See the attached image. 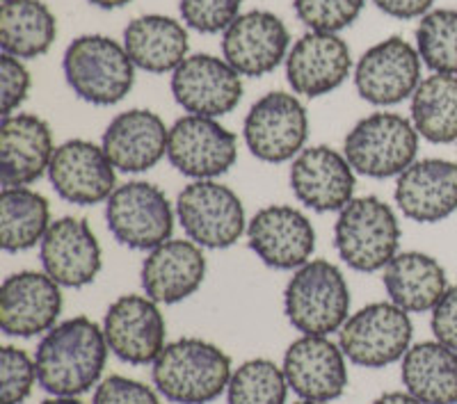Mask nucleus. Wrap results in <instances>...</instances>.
<instances>
[{
  "mask_svg": "<svg viewBox=\"0 0 457 404\" xmlns=\"http://www.w3.org/2000/svg\"><path fill=\"white\" fill-rule=\"evenodd\" d=\"M108 352L104 326L85 316L69 317L46 332L37 348V383L51 395L79 398L101 383Z\"/></svg>",
  "mask_w": 457,
  "mask_h": 404,
  "instance_id": "f257e3e1",
  "label": "nucleus"
},
{
  "mask_svg": "<svg viewBox=\"0 0 457 404\" xmlns=\"http://www.w3.org/2000/svg\"><path fill=\"white\" fill-rule=\"evenodd\" d=\"M154 386L174 404H211L228 389L231 359L224 350L202 338L167 342L151 363Z\"/></svg>",
  "mask_w": 457,
  "mask_h": 404,
  "instance_id": "f03ea898",
  "label": "nucleus"
},
{
  "mask_svg": "<svg viewBox=\"0 0 457 404\" xmlns=\"http://www.w3.org/2000/svg\"><path fill=\"white\" fill-rule=\"evenodd\" d=\"M284 313L302 336H329L350 313V288L341 269L316 259L295 269L286 284Z\"/></svg>",
  "mask_w": 457,
  "mask_h": 404,
  "instance_id": "7ed1b4c3",
  "label": "nucleus"
},
{
  "mask_svg": "<svg viewBox=\"0 0 457 404\" xmlns=\"http://www.w3.org/2000/svg\"><path fill=\"white\" fill-rule=\"evenodd\" d=\"M64 78L73 94L92 105H114L136 83V64L126 48L105 35H83L64 51Z\"/></svg>",
  "mask_w": 457,
  "mask_h": 404,
  "instance_id": "20e7f679",
  "label": "nucleus"
},
{
  "mask_svg": "<svg viewBox=\"0 0 457 404\" xmlns=\"http://www.w3.org/2000/svg\"><path fill=\"white\" fill-rule=\"evenodd\" d=\"M334 244L341 260L357 272H379L400 247V224L394 208L379 197H354L338 210Z\"/></svg>",
  "mask_w": 457,
  "mask_h": 404,
  "instance_id": "39448f33",
  "label": "nucleus"
},
{
  "mask_svg": "<svg viewBox=\"0 0 457 404\" xmlns=\"http://www.w3.org/2000/svg\"><path fill=\"white\" fill-rule=\"evenodd\" d=\"M419 137L414 124L403 114L375 112L357 121L345 135L343 153L361 177H400L416 162Z\"/></svg>",
  "mask_w": 457,
  "mask_h": 404,
  "instance_id": "423d86ee",
  "label": "nucleus"
},
{
  "mask_svg": "<svg viewBox=\"0 0 457 404\" xmlns=\"http://www.w3.org/2000/svg\"><path fill=\"white\" fill-rule=\"evenodd\" d=\"M410 313L394 301H375L359 309L338 329V345L354 366L361 368H386L403 361L411 348Z\"/></svg>",
  "mask_w": 457,
  "mask_h": 404,
  "instance_id": "0eeeda50",
  "label": "nucleus"
},
{
  "mask_svg": "<svg viewBox=\"0 0 457 404\" xmlns=\"http://www.w3.org/2000/svg\"><path fill=\"white\" fill-rule=\"evenodd\" d=\"M108 231L120 244L136 251L156 249L171 240L174 210L165 192L154 183L129 181L105 202Z\"/></svg>",
  "mask_w": 457,
  "mask_h": 404,
  "instance_id": "6e6552de",
  "label": "nucleus"
},
{
  "mask_svg": "<svg viewBox=\"0 0 457 404\" xmlns=\"http://www.w3.org/2000/svg\"><path fill=\"white\" fill-rule=\"evenodd\" d=\"M177 218L187 240L204 249L234 247L247 231L240 197L215 178L183 187L177 199Z\"/></svg>",
  "mask_w": 457,
  "mask_h": 404,
  "instance_id": "1a4fd4ad",
  "label": "nucleus"
},
{
  "mask_svg": "<svg viewBox=\"0 0 457 404\" xmlns=\"http://www.w3.org/2000/svg\"><path fill=\"white\" fill-rule=\"evenodd\" d=\"M243 135L250 153L261 162L295 161L309 137L307 108L293 94H265L245 117Z\"/></svg>",
  "mask_w": 457,
  "mask_h": 404,
  "instance_id": "9d476101",
  "label": "nucleus"
},
{
  "mask_svg": "<svg viewBox=\"0 0 457 404\" xmlns=\"http://www.w3.org/2000/svg\"><path fill=\"white\" fill-rule=\"evenodd\" d=\"M238 158V137L220 121L186 114L174 121L167 142V161L195 181H213L227 174Z\"/></svg>",
  "mask_w": 457,
  "mask_h": 404,
  "instance_id": "9b49d317",
  "label": "nucleus"
},
{
  "mask_svg": "<svg viewBox=\"0 0 457 404\" xmlns=\"http://www.w3.org/2000/svg\"><path fill=\"white\" fill-rule=\"evenodd\" d=\"M101 326L110 352L130 366L154 363L167 345L165 317L158 301L146 295H121L114 300Z\"/></svg>",
  "mask_w": 457,
  "mask_h": 404,
  "instance_id": "f8f14e48",
  "label": "nucleus"
},
{
  "mask_svg": "<svg viewBox=\"0 0 457 404\" xmlns=\"http://www.w3.org/2000/svg\"><path fill=\"white\" fill-rule=\"evenodd\" d=\"M171 94L186 112L215 120L238 108L243 80L227 60L199 53L186 57L171 73Z\"/></svg>",
  "mask_w": 457,
  "mask_h": 404,
  "instance_id": "ddd939ff",
  "label": "nucleus"
},
{
  "mask_svg": "<svg viewBox=\"0 0 457 404\" xmlns=\"http://www.w3.org/2000/svg\"><path fill=\"white\" fill-rule=\"evenodd\" d=\"M62 285L46 272L23 269L0 285V329L12 338L51 332L62 313Z\"/></svg>",
  "mask_w": 457,
  "mask_h": 404,
  "instance_id": "4468645a",
  "label": "nucleus"
},
{
  "mask_svg": "<svg viewBox=\"0 0 457 404\" xmlns=\"http://www.w3.org/2000/svg\"><path fill=\"white\" fill-rule=\"evenodd\" d=\"M421 85V55L400 37H389L361 55L354 69L359 96L373 105H395Z\"/></svg>",
  "mask_w": 457,
  "mask_h": 404,
  "instance_id": "2eb2a0df",
  "label": "nucleus"
},
{
  "mask_svg": "<svg viewBox=\"0 0 457 404\" xmlns=\"http://www.w3.org/2000/svg\"><path fill=\"white\" fill-rule=\"evenodd\" d=\"M53 190L76 206L108 202L117 190V174L104 146L89 140H67L55 146L48 165Z\"/></svg>",
  "mask_w": 457,
  "mask_h": 404,
  "instance_id": "dca6fc26",
  "label": "nucleus"
},
{
  "mask_svg": "<svg viewBox=\"0 0 457 404\" xmlns=\"http://www.w3.org/2000/svg\"><path fill=\"white\" fill-rule=\"evenodd\" d=\"M288 389L302 400L332 402L348 389V361L341 345L328 336H302L284 354Z\"/></svg>",
  "mask_w": 457,
  "mask_h": 404,
  "instance_id": "f3484780",
  "label": "nucleus"
},
{
  "mask_svg": "<svg viewBox=\"0 0 457 404\" xmlns=\"http://www.w3.org/2000/svg\"><path fill=\"white\" fill-rule=\"evenodd\" d=\"M357 171L348 162L345 153L325 144L309 146L293 161L291 190L300 203L316 213L343 210L354 199Z\"/></svg>",
  "mask_w": 457,
  "mask_h": 404,
  "instance_id": "a211bd4d",
  "label": "nucleus"
},
{
  "mask_svg": "<svg viewBox=\"0 0 457 404\" xmlns=\"http://www.w3.org/2000/svg\"><path fill=\"white\" fill-rule=\"evenodd\" d=\"M247 243L256 259L272 269H297L309 263L316 249V231L302 210L268 206L247 224Z\"/></svg>",
  "mask_w": 457,
  "mask_h": 404,
  "instance_id": "6ab92c4d",
  "label": "nucleus"
},
{
  "mask_svg": "<svg viewBox=\"0 0 457 404\" xmlns=\"http://www.w3.org/2000/svg\"><path fill=\"white\" fill-rule=\"evenodd\" d=\"M291 35L279 16L265 10H252L240 14L224 30L222 53L240 76L261 78L275 71L288 53Z\"/></svg>",
  "mask_w": 457,
  "mask_h": 404,
  "instance_id": "aec40b11",
  "label": "nucleus"
},
{
  "mask_svg": "<svg viewBox=\"0 0 457 404\" xmlns=\"http://www.w3.org/2000/svg\"><path fill=\"white\" fill-rule=\"evenodd\" d=\"M44 272L62 288H85L101 272L104 254L92 227L83 218H60L39 243Z\"/></svg>",
  "mask_w": 457,
  "mask_h": 404,
  "instance_id": "412c9836",
  "label": "nucleus"
},
{
  "mask_svg": "<svg viewBox=\"0 0 457 404\" xmlns=\"http://www.w3.org/2000/svg\"><path fill=\"white\" fill-rule=\"evenodd\" d=\"M353 69L350 46L332 32H307L286 57V78L293 92L318 99L345 83Z\"/></svg>",
  "mask_w": 457,
  "mask_h": 404,
  "instance_id": "4be33fe9",
  "label": "nucleus"
},
{
  "mask_svg": "<svg viewBox=\"0 0 457 404\" xmlns=\"http://www.w3.org/2000/svg\"><path fill=\"white\" fill-rule=\"evenodd\" d=\"M55 153L51 126L30 112L3 117L0 124V186L28 187L48 174Z\"/></svg>",
  "mask_w": 457,
  "mask_h": 404,
  "instance_id": "5701e85b",
  "label": "nucleus"
},
{
  "mask_svg": "<svg viewBox=\"0 0 457 404\" xmlns=\"http://www.w3.org/2000/svg\"><path fill=\"white\" fill-rule=\"evenodd\" d=\"M395 203L407 219L436 224L457 210V162L423 158L395 181Z\"/></svg>",
  "mask_w": 457,
  "mask_h": 404,
  "instance_id": "b1692460",
  "label": "nucleus"
},
{
  "mask_svg": "<svg viewBox=\"0 0 457 404\" xmlns=\"http://www.w3.org/2000/svg\"><path fill=\"white\" fill-rule=\"evenodd\" d=\"M142 291L158 304H179L202 288L206 276L204 247L193 240H167L142 263Z\"/></svg>",
  "mask_w": 457,
  "mask_h": 404,
  "instance_id": "393cba45",
  "label": "nucleus"
},
{
  "mask_svg": "<svg viewBox=\"0 0 457 404\" xmlns=\"http://www.w3.org/2000/svg\"><path fill=\"white\" fill-rule=\"evenodd\" d=\"M170 128L151 110H129L117 114L104 133L101 146L114 169L126 174L149 171L167 156Z\"/></svg>",
  "mask_w": 457,
  "mask_h": 404,
  "instance_id": "a878e982",
  "label": "nucleus"
},
{
  "mask_svg": "<svg viewBox=\"0 0 457 404\" xmlns=\"http://www.w3.org/2000/svg\"><path fill=\"white\" fill-rule=\"evenodd\" d=\"M382 272L389 300L407 313L432 311L448 291L444 265L423 251H398Z\"/></svg>",
  "mask_w": 457,
  "mask_h": 404,
  "instance_id": "bb28decb",
  "label": "nucleus"
},
{
  "mask_svg": "<svg viewBox=\"0 0 457 404\" xmlns=\"http://www.w3.org/2000/svg\"><path fill=\"white\" fill-rule=\"evenodd\" d=\"M187 30L170 16H137L124 30L126 53L142 71L174 73L187 57Z\"/></svg>",
  "mask_w": 457,
  "mask_h": 404,
  "instance_id": "cd10ccee",
  "label": "nucleus"
},
{
  "mask_svg": "<svg viewBox=\"0 0 457 404\" xmlns=\"http://www.w3.org/2000/svg\"><path fill=\"white\" fill-rule=\"evenodd\" d=\"M400 379L423 404H457V352L436 338L416 342L403 357Z\"/></svg>",
  "mask_w": 457,
  "mask_h": 404,
  "instance_id": "c85d7f7f",
  "label": "nucleus"
},
{
  "mask_svg": "<svg viewBox=\"0 0 457 404\" xmlns=\"http://www.w3.org/2000/svg\"><path fill=\"white\" fill-rule=\"evenodd\" d=\"M55 14L42 0H5L0 10V46L19 60H32L53 46Z\"/></svg>",
  "mask_w": 457,
  "mask_h": 404,
  "instance_id": "c756f323",
  "label": "nucleus"
},
{
  "mask_svg": "<svg viewBox=\"0 0 457 404\" xmlns=\"http://www.w3.org/2000/svg\"><path fill=\"white\" fill-rule=\"evenodd\" d=\"M48 199L32 187H3L0 192V247L19 254L42 243L51 227Z\"/></svg>",
  "mask_w": 457,
  "mask_h": 404,
  "instance_id": "7c9ffc66",
  "label": "nucleus"
},
{
  "mask_svg": "<svg viewBox=\"0 0 457 404\" xmlns=\"http://www.w3.org/2000/svg\"><path fill=\"white\" fill-rule=\"evenodd\" d=\"M411 124L432 144L457 142V76L435 73L411 94Z\"/></svg>",
  "mask_w": 457,
  "mask_h": 404,
  "instance_id": "2f4dec72",
  "label": "nucleus"
},
{
  "mask_svg": "<svg viewBox=\"0 0 457 404\" xmlns=\"http://www.w3.org/2000/svg\"><path fill=\"white\" fill-rule=\"evenodd\" d=\"M416 51L430 71L457 76V10H432L421 16Z\"/></svg>",
  "mask_w": 457,
  "mask_h": 404,
  "instance_id": "473e14b6",
  "label": "nucleus"
},
{
  "mask_svg": "<svg viewBox=\"0 0 457 404\" xmlns=\"http://www.w3.org/2000/svg\"><path fill=\"white\" fill-rule=\"evenodd\" d=\"M284 368L270 359H250L234 370L227 389L228 404H286Z\"/></svg>",
  "mask_w": 457,
  "mask_h": 404,
  "instance_id": "72a5a7b5",
  "label": "nucleus"
},
{
  "mask_svg": "<svg viewBox=\"0 0 457 404\" xmlns=\"http://www.w3.org/2000/svg\"><path fill=\"white\" fill-rule=\"evenodd\" d=\"M366 0H293L295 14L312 32H341L353 26Z\"/></svg>",
  "mask_w": 457,
  "mask_h": 404,
  "instance_id": "f704fd0d",
  "label": "nucleus"
},
{
  "mask_svg": "<svg viewBox=\"0 0 457 404\" xmlns=\"http://www.w3.org/2000/svg\"><path fill=\"white\" fill-rule=\"evenodd\" d=\"M37 382L35 359L21 348L5 345L0 350V400L3 404H23Z\"/></svg>",
  "mask_w": 457,
  "mask_h": 404,
  "instance_id": "c9c22d12",
  "label": "nucleus"
},
{
  "mask_svg": "<svg viewBox=\"0 0 457 404\" xmlns=\"http://www.w3.org/2000/svg\"><path fill=\"white\" fill-rule=\"evenodd\" d=\"M240 5L243 0H181L179 10L187 28L215 35L227 30L238 19Z\"/></svg>",
  "mask_w": 457,
  "mask_h": 404,
  "instance_id": "e433bc0d",
  "label": "nucleus"
},
{
  "mask_svg": "<svg viewBox=\"0 0 457 404\" xmlns=\"http://www.w3.org/2000/svg\"><path fill=\"white\" fill-rule=\"evenodd\" d=\"M92 404H161L151 386L124 375H110L94 391Z\"/></svg>",
  "mask_w": 457,
  "mask_h": 404,
  "instance_id": "4c0bfd02",
  "label": "nucleus"
},
{
  "mask_svg": "<svg viewBox=\"0 0 457 404\" xmlns=\"http://www.w3.org/2000/svg\"><path fill=\"white\" fill-rule=\"evenodd\" d=\"M0 87H3L0 112H3V117H10L28 99V92H30V71L23 67L19 57L3 53V57H0Z\"/></svg>",
  "mask_w": 457,
  "mask_h": 404,
  "instance_id": "58836bf2",
  "label": "nucleus"
},
{
  "mask_svg": "<svg viewBox=\"0 0 457 404\" xmlns=\"http://www.w3.org/2000/svg\"><path fill=\"white\" fill-rule=\"evenodd\" d=\"M432 334L439 342L457 352V285H448V291L432 309Z\"/></svg>",
  "mask_w": 457,
  "mask_h": 404,
  "instance_id": "ea45409f",
  "label": "nucleus"
},
{
  "mask_svg": "<svg viewBox=\"0 0 457 404\" xmlns=\"http://www.w3.org/2000/svg\"><path fill=\"white\" fill-rule=\"evenodd\" d=\"M373 3L375 7H378L379 12H385L386 16L410 21V19L426 16L435 0H373Z\"/></svg>",
  "mask_w": 457,
  "mask_h": 404,
  "instance_id": "a19ab883",
  "label": "nucleus"
},
{
  "mask_svg": "<svg viewBox=\"0 0 457 404\" xmlns=\"http://www.w3.org/2000/svg\"><path fill=\"white\" fill-rule=\"evenodd\" d=\"M370 404H423L421 400H416L414 395H410L405 391H391V393H382L379 398H375Z\"/></svg>",
  "mask_w": 457,
  "mask_h": 404,
  "instance_id": "79ce46f5",
  "label": "nucleus"
},
{
  "mask_svg": "<svg viewBox=\"0 0 457 404\" xmlns=\"http://www.w3.org/2000/svg\"><path fill=\"white\" fill-rule=\"evenodd\" d=\"M94 7H101V10H120V7L129 5L130 0H89Z\"/></svg>",
  "mask_w": 457,
  "mask_h": 404,
  "instance_id": "37998d69",
  "label": "nucleus"
},
{
  "mask_svg": "<svg viewBox=\"0 0 457 404\" xmlns=\"http://www.w3.org/2000/svg\"><path fill=\"white\" fill-rule=\"evenodd\" d=\"M42 404H85L80 398H69V395H53V398L44 400Z\"/></svg>",
  "mask_w": 457,
  "mask_h": 404,
  "instance_id": "c03bdc74",
  "label": "nucleus"
},
{
  "mask_svg": "<svg viewBox=\"0 0 457 404\" xmlns=\"http://www.w3.org/2000/svg\"><path fill=\"white\" fill-rule=\"evenodd\" d=\"M295 404H328V402H312V400H300V402Z\"/></svg>",
  "mask_w": 457,
  "mask_h": 404,
  "instance_id": "a18cd8bd",
  "label": "nucleus"
},
{
  "mask_svg": "<svg viewBox=\"0 0 457 404\" xmlns=\"http://www.w3.org/2000/svg\"><path fill=\"white\" fill-rule=\"evenodd\" d=\"M3 3H5V0H3Z\"/></svg>",
  "mask_w": 457,
  "mask_h": 404,
  "instance_id": "49530a36",
  "label": "nucleus"
}]
</instances>
